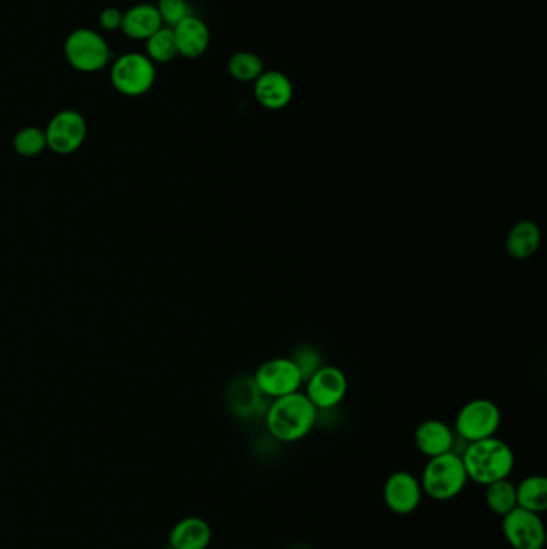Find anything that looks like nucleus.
Instances as JSON below:
<instances>
[{"mask_svg": "<svg viewBox=\"0 0 547 549\" xmlns=\"http://www.w3.org/2000/svg\"><path fill=\"white\" fill-rule=\"evenodd\" d=\"M317 419V408L302 391L272 400L265 411L270 436L283 444L305 439L313 431Z\"/></svg>", "mask_w": 547, "mask_h": 549, "instance_id": "nucleus-1", "label": "nucleus"}, {"mask_svg": "<svg viewBox=\"0 0 547 549\" xmlns=\"http://www.w3.org/2000/svg\"><path fill=\"white\" fill-rule=\"evenodd\" d=\"M461 458L469 480L483 487L509 479L515 466L512 448L496 436L467 444Z\"/></svg>", "mask_w": 547, "mask_h": 549, "instance_id": "nucleus-2", "label": "nucleus"}, {"mask_svg": "<svg viewBox=\"0 0 547 549\" xmlns=\"http://www.w3.org/2000/svg\"><path fill=\"white\" fill-rule=\"evenodd\" d=\"M422 492L434 501H450L458 498L466 488L469 477L462 463L461 455L454 452L429 458L422 469Z\"/></svg>", "mask_w": 547, "mask_h": 549, "instance_id": "nucleus-3", "label": "nucleus"}, {"mask_svg": "<svg viewBox=\"0 0 547 549\" xmlns=\"http://www.w3.org/2000/svg\"><path fill=\"white\" fill-rule=\"evenodd\" d=\"M65 57L69 66L79 73H98L111 65L110 44L94 29L79 28L66 37Z\"/></svg>", "mask_w": 547, "mask_h": 549, "instance_id": "nucleus-4", "label": "nucleus"}, {"mask_svg": "<svg viewBox=\"0 0 547 549\" xmlns=\"http://www.w3.org/2000/svg\"><path fill=\"white\" fill-rule=\"evenodd\" d=\"M110 81L119 94L142 97L153 89L156 65L145 53L129 52L111 61Z\"/></svg>", "mask_w": 547, "mask_h": 549, "instance_id": "nucleus-5", "label": "nucleus"}, {"mask_svg": "<svg viewBox=\"0 0 547 549\" xmlns=\"http://www.w3.org/2000/svg\"><path fill=\"white\" fill-rule=\"evenodd\" d=\"M501 410L493 400L474 399L462 405L454 419V434L467 444L495 437L501 426Z\"/></svg>", "mask_w": 547, "mask_h": 549, "instance_id": "nucleus-6", "label": "nucleus"}, {"mask_svg": "<svg viewBox=\"0 0 547 549\" xmlns=\"http://www.w3.org/2000/svg\"><path fill=\"white\" fill-rule=\"evenodd\" d=\"M257 389L267 399H280L284 395L299 392L304 376L291 357H276L262 363L252 376Z\"/></svg>", "mask_w": 547, "mask_h": 549, "instance_id": "nucleus-7", "label": "nucleus"}, {"mask_svg": "<svg viewBox=\"0 0 547 549\" xmlns=\"http://www.w3.org/2000/svg\"><path fill=\"white\" fill-rule=\"evenodd\" d=\"M349 392V381L341 368L334 365H321L305 381V392L308 400L318 411L333 410L344 402Z\"/></svg>", "mask_w": 547, "mask_h": 549, "instance_id": "nucleus-8", "label": "nucleus"}, {"mask_svg": "<svg viewBox=\"0 0 547 549\" xmlns=\"http://www.w3.org/2000/svg\"><path fill=\"white\" fill-rule=\"evenodd\" d=\"M501 519L504 538L512 549H543L546 545V527L541 514L515 508Z\"/></svg>", "mask_w": 547, "mask_h": 549, "instance_id": "nucleus-9", "label": "nucleus"}, {"mask_svg": "<svg viewBox=\"0 0 547 549\" xmlns=\"http://www.w3.org/2000/svg\"><path fill=\"white\" fill-rule=\"evenodd\" d=\"M87 122L79 111L65 110L55 114L45 129L47 147L58 155H71L86 140Z\"/></svg>", "mask_w": 547, "mask_h": 549, "instance_id": "nucleus-10", "label": "nucleus"}, {"mask_svg": "<svg viewBox=\"0 0 547 549\" xmlns=\"http://www.w3.org/2000/svg\"><path fill=\"white\" fill-rule=\"evenodd\" d=\"M382 497L387 508L398 516L413 514L421 506L424 492L418 477L408 471H395L384 482Z\"/></svg>", "mask_w": 547, "mask_h": 549, "instance_id": "nucleus-11", "label": "nucleus"}, {"mask_svg": "<svg viewBox=\"0 0 547 549\" xmlns=\"http://www.w3.org/2000/svg\"><path fill=\"white\" fill-rule=\"evenodd\" d=\"M254 95L265 110L280 111L294 98V86L291 79L281 71H264L254 81Z\"/></svg>", "mask_w": 547, "mask_h": 549, "instance_id": "nucleus-12", "label": "nucleus"}, {"mask_svg": "<svg viewBox=\"0 0 547 549\" xmlns=\"http://www.w3.org/2000/svg\"><path fill=\"white\" fill-rule=\"evenodd\" d=\"M456 434L442 419H426L414 431V444L427 458L453 452Z\"/></svg>", "mask_w": 547, "mask_h": 549, "instance_id": "nucleus-13", "label": "nucleus"}, {"mask_svg": "<svg viewBox=\"0 0 547 549\" xmlns=\"http://www.w3.org/2000/svg\"><path fill=\"white\" fill-rule=\"evenodd\" d=\"M172 31H174L177 52L182 57L195 60V58L203 57L209 49L211 31L207 28L206 23L195 15H190L180 21L179 25L172 28Z\"/></svg>", "mask_w": 547, "mask_h": 549, "instance_id": "nucleus-14", "label": "nucleus"}, {"mask_svg": "<svg viewBox=\"0 0 547 549\" xmlns=\"http://www.w3.org/2000/svg\"><path fill=\"white\" fill-rule=\"evenodd\" d=\"M267 397L257 389L252 378H238L228 389V403L240 418L254 419L265 416Z\"/></svg>", "mask_w": 547, "mask_h": 549, "instance_id": "nucleus-15", "label": "nucleus"}, {"mask_svg": "<svg viewBox=\"0 0 547 549\" xmlns=\"http://www.w3.org/2000/svg\"><path fill=\"white\" fill-rule=\"evenodd\" d=\"M163 26L161 15L153 4L134 5L122 15L121 31L130 41L145 42Z\"/></svg>", "mask_w": 547, "mask_h": 549, "instance_id": "nucleus-16", "label": "nucleus"}, {"mask_svg": "<svg viewBox=\"0 0 547 549\" xmlns=\"http://www.w3.org/2000/svg\"><path fill=\"white\" fill-rule=\"evenodd\" d=\"M212 529L201 517H185L172 527L171 549H207L211 545Z\"/></svg>", "mask_w": 547, "mask_h": 549, "instance_id": "nucleus-17", "label": "nucleus"}, {"mask_svg": "<svg viewBox=\"0 0 547 549\" xmlns=\"http://www.w3.org/2000/svg\"><path fill=\"white\" fill-rule=\"evenodd\" d=\"M539 244H541V230L533 220H520L507 233V253L517 261H527L531 256H535Z\"/></svg>", "mask_w": 547, "mask_h": 549, "instance_id": "nucleus-18", "label": "nucleus"}, {"mask_svg": "<svg viewBox=\"0 0 547 549\" xmlns=\"http://www.w3.org/2000/svg\"><path fill=\"white\" fill-rule=\"evenodd\" d=\"M517 508L543 514L547 509V479L539 474L525 477L515 485Z\"/></svg>", "mask_w": 547, "mask_h": 549, "instance_id": "nucleus-19", "label": "nucleus"}, {"mask_svg": "<svg viewBox=\"0 0 547 549\" xmlns=\"http://www.w3.org/2000/svg\"><path fill=\"white\" fill-rule=\"evenodd\" d=\"M485 503L496 516L504 517L517 508L515 484L509 479L496 480L485 487Z\"/></svg>", "mask_w": 547, "mask_h": 549, "instance_id": "nucleus-20", "label": "nucleus"}, {"mask_svg": "<svg viewBox=\"0 0 547 549\" xmlns=\"http://www.w3.org/2000/svg\"><path fill=\"white\" fill-rule=\"evenodd\" d=\"M145 47V55L153 61L154 65H164V63H169L179 55L177 44H175L174 31L169 26H163L153 36L148 37L145 41Z\"/></svg>", "mask_w": 547, "mask_h": 549, "instance_id": "nucleus-21", "label": "nucleus"}, {"mask_svg": "<svg viewBox=\"0 0 547 549\" xmlns=\"http://www.w3.org/2000/svg\"><path fill=\"white\" fill-rule=\"evenodd\" d=\"M264 71L262 58L248 50L235 53L228 61V73L238 82H254Z\"/></svg>", "mask_w": 547, "mask_h": 549, "instance_id": "nucleus-22", "label": "nucleus"}, {"mask_svg": "<svg viewBox=\"0 0 547 549\" xmlns=\"http://www.w3.org/2000/svg\"><path fill=\"white\" fill-rule=\"evenodd\" d=\"M13 147L18 151V155L26 156V158L41 155L45 148H49L47 147L45 131H42L39 127H25V129H21L15 135Z\"/></svg>", "mask_w": 547, "mask_h": 549, "instance_id": "nucleus-23", "label": "nucleus"}, {"mask_svg": "<svg viewBox=\"0 0 547 549\" xmlns=\"http://www.w3.org/2000/svg\"><path fill=\"white\" fill-rule=\"evenodd\" d=\"M156 9L161 15L164 26H169V28H174L175 25H179L180 21L193 15L187 0H158Z\"/></svg>", "mask_w": 547, "mask_h": 549, "instance_id": "nucleus-24", "label": "nucleus"}, {"mask_svg": "<svg viewBox=\"0 0 547 549\" xmlns=\"http://www.w3.org/2000/svg\"><path fill=\"white\" fill-rule=\"evenodd\" d=\"M291 358L299 366L300 373L304 376V383L323 365V360H321L318 350L308 346L300 347L297 350V354L292 355Z\"/></svg>", "mask_w": 547, "mask_h": 549, "instance_id": "nucleus-25", "label": "nucleus"}, {"mask_svg": "<svg viewBox=\"0 0 547 549\" xmlns=\"http://www.w3.org/2000/svg\"><path fill=\"white\" fill-rule=\"evenodd\" d=\"M122 15L124 12L116 9V7H106L98 15V23L102 26V29L108 31V33H114V31H121Z\"/></svg>", "mask_w": 547, "mask_h": 549, "instance_id": "nucleus-26", "label": "nucleus"}]
</instances>
